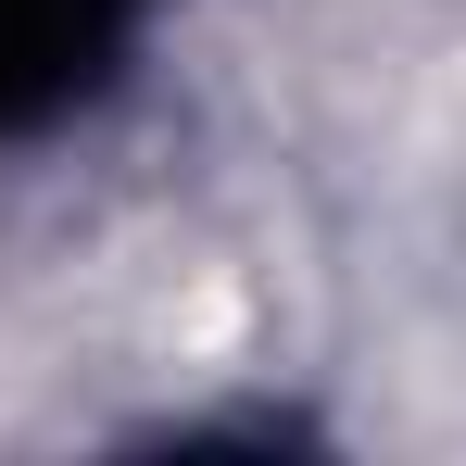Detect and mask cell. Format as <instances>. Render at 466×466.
Masks as SVG:
<instances>
[{
	"label": "cell",
	"instance_id": "1",
	"mask_svg": "<svg viewBox=\"0 0 466 466\" xmlns=\"http://www.w3.org/2000/svg\"><path fill=\"white\" fill-rule=\"evenodd\" d=\"M114 38H127V0H0V139L88 101Z\"/></svg>",
	"mask_w": 466,
	"mask_h": 466
}]
</instances>
